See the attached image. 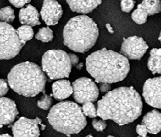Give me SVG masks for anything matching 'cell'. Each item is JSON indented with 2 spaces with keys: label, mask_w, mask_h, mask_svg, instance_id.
<instances>
[{
  "label": "cell",
  "mask_w": 161,
  "mask_h": 137,
  "mask_svg": "<svg viewBox=\"0 0 161 137\" xmlns=\"http://www.w3.org/2000/svg\"><path fill=\"white\" fill-rule=\"evenodd\" d=\"M143 103L132 86L110 90L97 102V114L103 120H112L119 126L132 123L142 114Z\"/></svg>",
  "instance_id": "6da1fadb"
},
{
  "label": "cell",
  "mask_w": 161,
  "mask_h": 137,
  "mask_svg": "<svg viewBox=\"0 0 161 137\" xmlns=\"http://www.w3.org/2000/svg\"><path fill=\"white\" fill-rule=\"evenodd\" d=\"M86 69L97 83H116L130 72L128 59L116 52L103 48L88 55Z\"/></svg>",
  "instance_id": "7a4b0ae2"
},
{
  "label": "cell",
  "mask_w": 161,
  "mask_h": 137,
  "mask_svg": "<svg viewBox=\"0 0 161 137\" xmlns=\"http://www.w3.org/2000/svg\"><path fill=\"white\" fill-rule=\"evenodd\" d=\"M98 36L97 24L85 15L70 19L63 29L64 44L75 52L89 51L94 46Z\"/></svg>",
  "instance_id": "3957f363"
},
{
  "label": "cell",
  "mask_w": 161,
  "mask_h": 137,
  "mask_svg": "<svg viewBox=\"0 0 161 137\" xmlns=\"http://www.w3.org/2000/svg\"><path fill=\"white\" fill-rule=\"evenodd\" d=\"M8 82L14 92L26 97H34L44 91L47 77L39 66L33 62L19 63L12 68Z\"/></svg>",
  "instance_id": "277c9868"
},
{
  "label": "cell",
  "mask_w": 161,
  "mask_h": 137,
  "mask_svg": "<svg viewBox=\"0 0 161 137\" xmlns=\"http://www.w3.org/2000/svg\"><path fill=\"white\" fill-rule=\"evenodd\" d=\"M47 119L55 130L68 136L79 133L87 124L81 108L72 101H63L53 106Z\"/></svg>",
  "instance_id": "5b68a950"
},
{
  "label": "cell",
  "mask_w": 161,
  "mask_h": 137,
  "mask_svg": "<svg viewBox=\"0 0 161 137\" xmlns=\"http://www.w3.org/2000/svg\"><path fill=\"white\" fill-rule=\"evenodd\" d=\"M42 68L50 80L66 78L71 72L69 54L61 50H50L42 58Z\"/></svg>",
  "instance_id": "8992f818"
},
{
  "label": "cell",
  "mask_w": 161,
  "mask_h": 137,
  "mask_svg": "<svg viewBox=\"0 0 161 137\" xmlns=\"http://www.w3.org/2000/svg\"><path fill=\"white\" fill-rule=\"evenodd\" d=\"M24 44L12 26L0 21V60H9L16 57Z\"/></svg>",
  "instance_id": "52a82bcc"
},
{
  "label": "cell",
  "mask_w": 161,
  "mask_h": 137,
  "mask_svg": "<svg viewBox=\"0 0 161 137\" xmlns=\"http://www.w3.org/2000/svg\"><path fill=\"white\" fill-rule=\"evenodd\" d=\"M72 86L73 98L79 104L93 103L99 98V88L92 79L80 78L74 81Z\"/></svg>",
  "instance_id": "ba28073f"
},
{
  "label": "cell",
  "mask_w": 161,
  "mask_h": 137,
  "mask_svg": "<svg viewBox=\"0 0 161 137\" xmlns=\"http://www.w3.org/2000/svg\"><path fill=\"white\" fill-rule=\"evenodd\" d=\"M148 49V45L143 38L134 35L124 39L120 52L128 59L140 60Z\"/></svg>",
  "instance_id": "9c48e42d"
},
{
  "label": "cell",
  "mask_w": 161,
  "mask_h": 137,
  "mask_svg": "<svg viewBox=\"0 0 161 137\" xmlns=\"http://www.w3.org/2000/svg\"><path fill=\"white\" fill-rule=\"evenodd\" d=\"M39 124L42 130H44L45 125L42 124L39 118L30 119L26 117L19 118L12 126V133L14 137H39Z\"/></svg>",
  "instance_id": "30bf717a"
},
{
  "label": "cell",
  "mask_w": 161,
  "mask_h": 137,
  "mask_svg": "<svg viewBox=\"0 0 161 137\" xmlns=\"http://www.w3.org/2000/svg\"><path fill=\"white\" fill-rule=\"evenodd\" d=\"M142 95L149 106L161 109V76L149 78L146 81Z\"/></svg>",
  "instance_id": "8fae6325"
},
{
  "label": "cell",
  "mask_w": 161,
  "mask_h": 137,
  "mask_svg": "<svg viewBox=\"0 0 161 137\" xmlns=\"http://www.w3.org/2000/svg\"><path fill=\"white\" fill-rule=\"evenodd\" d=\"M63 13L62 6L56 0H44L40 16L47 26H55Z\"/></svg>",
  "instance_id": "7c38bea8"
},
{
  "label": "cell",
  "mask_w": 161,
  "mask_h": 137,
  "mask_svg": "<svg viewBox=\"0 0 161 137\" xmlns=\"http://www.w3.org/2000/svg\"><path fill=\"white\" fill-rule=\"evenodd\" d=\"M18 114L17 106L14 100L0 97V126L12 124Z\"/></svg>",
  "instance_id": "4fadbf2b"
},
{
  "label": "cell",
  "mask_w": 161,
  "mask_h": 137,
  "mask_svg": "<svg viewBox=\"0 0 161 137\" xmlns=\"http://www.w3.org/2000/svg\"><path fill=\"white\" fill-rule=\"evenodd\" d=\"M74 12L87 14L93 12L102 3V0H66Z\"/></svg>",
  "instance_id": "5bb4252c"
},
{
  "label": "cell",
  "mask_w": 161,
  "mask_h": 137,
  "mask_svg": "<svg viewBox=\"0 0 161 137\" xmlns=\"http://www.w3.org/2000/svg\"><path fill=\"white\" fill-rule=\"evenodd\" d=\"M39 17L38 10L32 5H28L27 6L22 8L19 13L20 23L32 27L40 25Z\"/></svg>",
  "instance_id": "9a60e30c"
},
{
  "label": "cell",
  "mask_w": 161,
  "mask_h": 137,
  "mask_svg": "<svg viewBox=\"0 0 161 137\" xmlns=\"http://www.w3.org/2000/svg\"><path fill=\"white\" fill-rule=\"evenodd\" d=\"M142 124L147 127L149 133H159L161 131V113L157 110L148 112L143 117Z\"/></svg>",
  "instance_id": "2e32d148"
},
{
  "label": "cell",
  "mask_w": 161,
  "mask_h": 137,
  "mask_svg": "<svg viewBox=\"0 0 161 137\" xmlns=\"http://www.w3.org/2000/svg\"><path fill=\"white\" fill-rule=\"evenodd\" d=\"M53 95L58 100L67 99L73 94V86L70 81L67 80H59L52 86Z\"/></svg>",
  "instance_id": "e0dca14e"
},
{
  "label": "cell",
  "mask_w": 161,
  "mask_h": 137,
  "mask_svg": "<svg viewBox=\"0 0 161 137\" xmlns=\"http://www.w3.org/2000/svg\"><path fill=\"white\" fill-rule=\"evenodd\" d=\"M148 68L153 74H161V48H153L151 50Z\"/></svg>",
  "instance_id": "ac0fdd59"
},
{
  "label": "cell",
  "mask_w": 161,
  "mask_h": 137,
  "mask_svg": "<svg viewBox=\"0 0 161 137\" xmlns=\"http://www.w3.org/2000/svg\"><path fill=\"white\" fill-rule=\"evenodd\" d=\"M138 8H141L147 12L148 16H153L161 12L160 0H143L138 6Z\"/></svg>",
  "instance_id": "d6986e66"
},
{
  "label": "cell",
  "mask_w": 161,
  "mask_h": 137,
  "mask_svg": "<svg viewBox=\"0 0 161 137\" xmlns=\"http://www.w3.org/2000/svg\"><path fill=\"white\" fill-rule=\"evenodd\" d=\"M16 32L19 40L24 44L34 37V30L32 26L28 25L20 26L16 29Z\"/></svg>",
  "instance_id": "ffe728a7"
},
{
  "label": "cell",
  "mask_w": 161,
  "mask_h": 137,
  "mask_svg": "<svg viewBox=\"0 0 161 137\" xmlns=\"http://www.w3.org/2000/svg\"><path fill=\"white\" fill-rule=\"evenodd\" d=\"M35 38L42 42H49L52 41L54 38L53 32L49 27H43L38 30Z\"/></svg>",
  "instance_id": "44dd1931"
},
{
  "label": "cell",
  "mask_w": 161,
  "mask_h": 137,
  "mask_svg": "<svg viewBox=\"0 0 161 137\" xmlns=\"http://www.w3.org/2000/svg\"><path fill=\"white\" fill-rule=\"evenodd\" d=\"M15 19L14 10L10 7L7 6L0 9V21L7 23H12Z\"/></svg>",
  "instance_id": "7402d4cb"
},
{
  "label": "cell",
  "mask_w": 161,
  "mask_h": 137,
  "mask_svg": "<svg viewBox=\"0 0 161 137\" xmlns=\"http://www.w3.org/2000/svg\"><path fill=\"white\" fill-rule=\"evenodd\" d=\"M147 12L141 8H137L135 9L132 14V20L138 24H143L147 22L148 18Z\"/></svg>",
  "instance_id": "603a6c76"
},
{
  "label": "cell",
  "mask_w": 161,
  "mask_h": 137,
  "mask_svg": "<svg viewBox=\"0 0 161 137\" xmlns=\"http://www.w3.org/2000/svg\"><path fill=\"white\" fill-rule=\"evenodd\" d=\"M81 109L84 115L89 118H95L97 116V109L92 102L84 103Z\"/></svg>",
  "instance_id": "cb8c5ba5"
},
{
  "label": "cell",
  "mask_w": 161,
  "mask_h": 137,
  "mask_svg": "<svg viewBox=\"0 0 161 137\" xmlns=\"http://www.w3.org/2000/svg\"><path fill=\"white\" fill-rule=\"evenodd\" d=\"M53 103V100L50 96L47 94H44L40 100L38 101L37 105L42 110H48Z\"/></svg>",
  "instance_id": "d4e9b609"
},
{
  "label": "cell",
  "mask_w": 161,
  "mask_h": 137,
  "mask_svg": "<svg viewBox=\"0 0 161 137\" xmlns=\"http://www.w3.org/2000/svg\"><path fill=\"white\" fill-rule=\"evenodd\" d=\"M135 6L134 0H121V8L122 12L128 13L132 11Z\"/></svg>",
  "instance_id": "484cf974"
},
{
  "label": "cell",
  "mask_w": 161,
  "mask_h": 137,
  "mask_svg": "<svg viewBox=\"0 0 161 137\" xmlns=\"http://www.w3.org/2000/svg\"><path fill=\"white\" fill-rule=\"evenodd\" d=\"M92 125L95 130L98 132H102L107 127V123L103 120L94 119L92 121Z\"/></svg>",
  "instance_id": "4316f807"
},
{
  "label": "cell",
  "mask_w": 161,
  "mask_h": 137,
  "mask_svg": "<svg viewBox=\"0 0 161 137\" xmlns=\"http://www.w3.org/2000/svg\"><path fill=\"white\" fill-rule=\"evenodd\" d=\"M9 91L8 84L6 80L0 79V97H3Z\"/></svg>",
  "instance_id": "83f0119b"
},
{
  "label": "cell",
  "mask_w": 161,
  "mask_h": 137,
  "mask_svg": "<svg viewBox=\"0 0 161 137\" xmlns=\"http://www.w3.org/2000/svg\"><path fill=\"white\" fill-rule=\"evenodd\" d=\"M10 3L13 5L14 6L18 8L24 7L25 5L30 3L31 0H9Z\"/></svg>",
  "instance_id": "f1b7e54d"
},
{
  "label": "cell",
  "mask_w": 161,
  "mask_h": 137,
  "mask_svg": "<svg viewBox=\"0 0 161 137\" xmlns=\"http://www.w3.org/2000/svg\"><path fill=\"white\" fill-rule=\"evenodd\" d=\"M136 133L138 134L140 136L142 137H145L147 136L148 134V130L147 127L144 125V124H138L136 126Z\"/></svg>",
  "instance_id": "f546056e"
},
{
  "label": "cell",
  "mask_w": 161,
  "mask_h": 137,
  "mask_svg": "<svg viewBox=\"0 0 161 137\" xmlns=\"http://www.w3.org/2000/svg\"><path fill=\"white\" fill-rule=\"evenodd\" d=\"M99 84V90L102 92H108L112 89V86L109 83L106 82H102Z\"/></svg>",
  "instance_id": "4dcf8cb0"
},
{
  "label": "cell",
  "mask_w": 161,
  "mask_h": 137,
  "mask_svg": "<svg viewBox=\"0 0 161 137\" xmlns=\"http://www.w3.org/2000/svg\"><path fill=\"white\" fill-rule=\"evenodd\" d=\"M69 59L70 61V63H71L72 66H77L78 64L79 59L76 54L70 53V54H69Z\"/></svg>",
  "instance_id": "1f68e13d"
},
{
  "label": "cell",
  "mask_w": 161,
  "mask_h": 137,
  "mask_svg": "<svg viewBox=\"0 0 161 137\" xmlns=\"http://www.w3.org/2000/svg\"><path fill=\"white\" fill-rule=\"evenodd\" d=\"M105 27H106V29H108V31L109 33H111V34H114V33L113 28L112 27V26H111L109 24H105Z\"/></svg>",
  "instance_id": "d6a6232c"
},
{
  "label": "cell",
  "mask_w": 161,
  "mask_h": 137,
  "mask_svg": "<svg viewBox=\"0 0 161 137\" xmlns=\"http://www.w3.org/2000/svg\"><path fill=\"white\" fill-rule=\"evenodd\" d=\"M83 63H82V62L78 63V64L76 66V68H77V70H81V69L83 68Z\"/></svg>",
  "instance_id": "836d02e7"
},
{
  "label": "cell",
  "mask_w": 161,
  "mask_h": 137,
  "mask_svg": "<svg viewBox=\"0 0 161 137\" xmlns=\"http://www.w3.org/2000/svg\"><path fill=\"white\" fill-rule=\"evenodd\" d=\"M0 137H12V136H10L9 134H0Z\"/></svg>",
  "instance_id": "e575fe53"
},
{
  "label": "cell",
  "mask_w": 161,
  "mask_h": 137,
  "mask_svg": "<svg viewBox=\"0 0 161 137\" xmlns=\"http://www.w3.org/2000/svg\"><path fill=\"white\" fill-rule=\"evenodd\" d=\"M158 40H159V41H160V43H161V32H160V35H159Z\"/></svg>",
  "instance_id": "d590c367"
},
{
  "label": "cell",
  "mask_w": 161,
  "mask_h": 137,
  "mask_svg": "<svg viewBox=\"0 0 161 137\" xmlns=\"http://www.w3.org/2000/svg\"><path fill=\"white\" fill-rule=\"evenodd\" d=\"M86 137H94V136H92V135H88V136H87Z\"/></svg>",
  "instance_id": "8d00e7d4"
},
{
  "label": "cell",
  "mask_w": 161,
  "mask_h": 137,
  "mask_svg": "<svg viewBox=\"0 0 161 137\" xmlns=\"http://www.w3.org/2000/svg\"><path fill=\"white\" fill-rule=\"evenodd\" d=\"M107 137H115V136H111V135H109V136H107Z\"/></svg>",
  "instance_id": "74e56055"
},
{
  "label": "cell",
  "mask_w": 161,
  "mask_h": 137,
  "mask_svg": "<svg viewBox=\"0 0 161 137\" xmlns=\"http://www.w3.org/2000/svg\"><path fill=\"white\" fill-rule=\"evenodd\" d=\"M138 137H142V136H138ZM145 137H148V136H145Z\"/></svg>",
  "instance_id": "f35d334b"
}]
</instances>
